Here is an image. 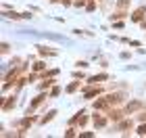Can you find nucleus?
Wrapping results in <instances>:
<instances>
[{"mask_svg":"<svg viewBox=\"0 0 146 138\" xmlns=\"http://www.w3.org/2000/svg\"><path fill=\"white\" fill-rule=\"evenodd\" d=\"M77 86H79V84H71V86L67 88V92H73V90H77Z\"/></svg>","mask_w":146,"mask_h":138,"instance_id":"6","label":"nucleus"},{"mask_svg":"<svg viewBox=\"0 0 146 138\" xmlns=\"http://www.w3.org/2000/svg\"><path fill=\"white\" fill-rule=\"evenodd\" d=\"M146 15V6H138V9L131 13V21H142Z\"/></svg>","mask_w":146,"mask_h":138,"instance_id":"1","label":"nucleus"},{"mask_svg":"<svg viewBox=\"0 0 146 138\" xmlns=\"http://www.w3.org/2000/svg\"><path fill=\"white\" fill-rule=\"evenodd\" d=\"M138 134H142V136H146V126H140V128H138Z\"/></svg>","mask_w":146,"mask_h":138,"instance_id":"4","label":"nucleus"},{"mask_svg":"<svg viewBox=\"0 0 146 138\" xmlns=\"http://www.w3.org/2000/svg\"><path fill=\"white\" fill-rule=\"evenodd\" d=\"M34 69H36V71H40V69H44V63H36V65H34Z\"/></svg>","mask_w":146,"mask_h":138,"instance_id":"5","label":"nucleus"},{"mask_svg":"<svg viewBox=\"0 0 146 138\" xmlns=\"http://www.w3.org/2000/svg\"><path fill=\"white\" fill-rule=\"evenodd\" d=\"M96 9V2H94V0H90V2H88V11H94Z\"/></svg>","mask_w":146,"mask_h":138,"instance_id":"3","label":"nucleus"},{"mask_svg":"<svg viewBox=\"0 0 146 138\" xmlns=\"http://www.w3.org/2000/svg\"><path fill=\"white\" fill-rule=\"evenodd\" d=\"M107 77H109L107 73H102V75H94V77H90V82H92V84H98V82H102V80H107Z\"/></svg>","mask_w":146,"mask_h":138,"instance_id":"2","label":"nucleus"},{"mask_svg":"<svg viewBox=\"0 0 146 138\" xmlns=\"http://www.w3.org/2000/svg\"><path fill=\"white\" fill-rule=\"evenodd\" d=\"M142 27H144V29H146V21H142Z\"/></svg>","mask_w":146,"mask_h":138,"instance_id":"7","label":"nucleus"}]
</instances>
